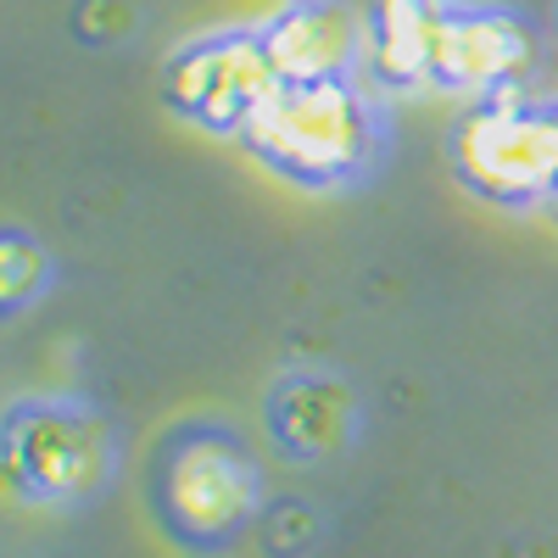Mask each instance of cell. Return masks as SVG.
Returning a JSON list of instances; mask_svg holds the SVG:
<instances>
[{"label":"cell","mask_w":558,"mask_h":558,"mask_svg":"<svg viewBox=\"0 0 558 558\" xmlns=\"http://www.w3.org/2000/svg\"><path fill=\"white\" fill-rule=\"evenodd\" d=\"M246 157L296 191H347L380 162L386 129L363 78L274 84L235 134Z\"/></svg>","instance_id":"cell-1"},{"label":"cell","mask_w":558,"mask_h":558,"mask_svg":"<svg viewBox=\"0 0 558 558\" xmlns=\"http://www.w3.org/2000/svg\"><path fill=\"white\" fill-rule=\"evenodd\" d=\"M452 179L497 213H547L558 202V96L502 89L470 101L447 134Z\"/></svg>","instance_id":"cell-2"},{"label":"cell","mask_w":558,"mask_h":558,"mask_svg":"<svg viewBox=\"0 0 558 558\" xmlns=\"http://www.w3.org/2000/svg\"><path fill=\"white\" fill-rule=\"evenodd\" d=\"M151 502L162 531L179 547L218 553L235 536H246V525H257L263 508L257 458L223 425H184L179 436H168L151 470Z\"/></svg>","instance_id":"cell-3"},{"label":"cell","mask_w":558,"mask_h":558,"mask_svg":"<svg viewBox=\"0 0 558 558\" xmlns=\"http://www.w3.org/2000/svg\"><path fill=\"white\" fill-rule=\"evenodd\" d=\"M118 470L101 413L68 397H23L0 413V481L23 502H89Z\"/></svg>","instance_id":"cell-4"},{"label":"cell","mask_w":558,"mask_h":558,"mask_svg":"<svg viewBox=\"0 0 558 558\" xmlns=\"http://www.w3.org/2000/svg\"><path fill=\"white\" fill-rule=\"evenodd\" d=\"M274 84L279 78L263 57L257 28H213V34H196L168 51V62L157 73V101L179 123H196L207 134L235 140Z\"/></svg>","instance_id":"cell-5"},{"label":"cell","mask_w":558,"mask_h":558,"mask_svg":"<svg viewBox=\"0 0 558 558\" xmlns=\"http://www.w3.org/2000/svg\"><path fill=\"white\" fill-rule=\"evenodd\" d=\"M542 62V28L531 12L502 0H447L436 39V89L463 101H486L502 89H525Z\"/></svg>","instance_id":"cell-6"},{"label":"cell","mask_w":558,"mask_h":558,"mask_svg":"<svg viewBox=\"0 0 558 558\" xmlns=\"http://www.w3.org/2000/svg\"><path fill=\"white\" fill-rule=\"evenodd\" d=\"M257 39L279 84L357 78L368 51V28L352 0H286L268 23H257Z\"/></svg>","instance_id":"cell-7"},{"label":"cell","mask_w":558,"mask_h":558,"mask_svg":"<svg viewBox=\"0 0 558 558\" xmlns=\"http://www.w3.org/2000/svg\"><path fill=\"white\" fill-rule=\"evenodd\" d=\"M263 425L286 458L313 463V458H330L352 441L357 402H352L347 380L324 375V368H291V375H279L274 391H268Z\"/></svg>","instance_id":"cell-8"},{"label":"cell","mask_w":558,"mask_h":558,"mask_svg":"<svg viewBox=\"0 0 558 558\" xmlns=\"http://www.w3.org/2000/svg\"><path fill=\"white\" fill-rule=\"evenodd\" d=\"M441 17H447V0H368V12H363V28H368L363 73H368V84L391 89V96L436 84Z\"/></svg>","instance_id":"cell-9"},{"label":"cell","mask_w":558,"mask_h":558,"mask_svg":"<svg viewBox=\"0 0 558 558\" xmlns=\"http://www.w3.org/2000/svg\"><path fill=\"white\" fill-rule=\"evenodd\" d=\"M51 286V252L28 229H0V318L34 307Z\"/></svg>","instance_id":"cell-10"},{"label":"cell","mask_w":558,"mask_h":558,"mask_svg":"<svg viewBox=\"0 0 558 558\" xmlns=\"http://www.w3.org/2000/svg\"><path fill=\"white\" fill-rule=\"evenodd\" d=\"M553 39H558V0H553Z\"/></svg>","instance_id":"cell-11"},{"label":"cell","mask_w":558,"mask_h":558,"mask_svg":"<svg viewBox=\"0 0 558 558\" xmlns=\"http://www.w3.org/2000/svg\"><path fill=\"white\" fill-rule=\"evenodd\" d=\"M547 213H553V218H558V202H553V207H547Z\"/></svg>","instance_id":"cell-12"}]
</instances>
